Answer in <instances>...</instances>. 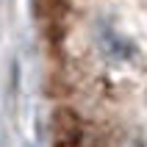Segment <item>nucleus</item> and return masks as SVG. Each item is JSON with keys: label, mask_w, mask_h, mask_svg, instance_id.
Returning a JSON list of instances; mask_svg holds the SVG:
<instances>
[{"label": "nucleus", "mask_w": 147, "mask_h": 147, "mask_svg": "<svg viewBox=\"0 0 147 147\" xmlns=\"http://www.w3.org/2000/svg\"><path fill=\"white\" fill-rule=\"evenodd\" d=\"M103 36H106V56H111V58H131L133 53H136V47H133L131 42H125L122 36H117L114 31H106Z\"/></svg>", "instance_id": "obj_1"}, {"label": "nucleus", "mask_w": 147, "mask_h": 147, "mask_svg": "<svg viewBox=\"0 0 147 147\" xmlns=\"http://www.w3.org/2000/svg\"><path fill=\"white\" fill-rule=\"evenodd\" d=\"M144 100H147V92H144Z\"/></svg>", "instance_id": "obj_2"}]
</instances>
